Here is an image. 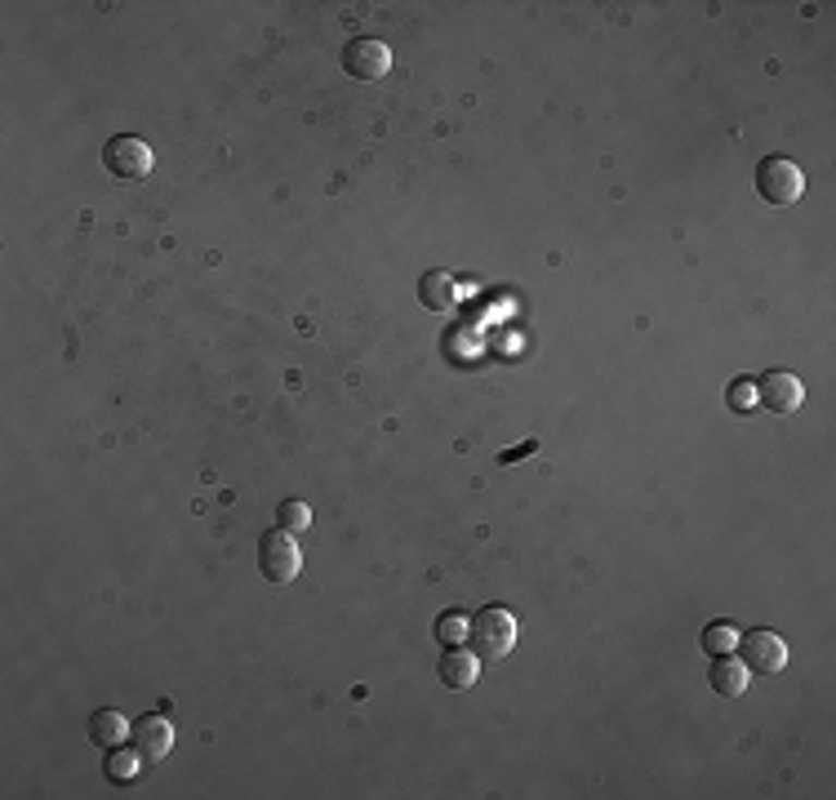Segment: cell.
I'll list each match as a JSON object with an SVG mask.
<instances>
[{"mask_svg": "<svg viewBox=\"0 0 836 800\" xmlns=\"http://www.w3.org/2000/svg\"><path fill=\"white\" fill-rule=\"evenodd\" d=\"M436 641H440V650H455V645H468V632H472V618L468 614H459V609H445V614H436Z\"/></svg>", "mask_w": 836, "mask_h": 800, "instance_id": "cell-14", "label": "cell"}, {"mask_svg": "<svg viewBox=\"0 0 836 800\" xmlns=\"http://www.w3.org/2000/svg\"><path fill=\"white\" fill-rule=\"evenodd\" d=\"M102 165H107L117 179L138 183V179L152 174L156 156H152V147H147L138 134H117V138H107V147H102Z\"/></svg>", "mask_w": 836, "mask_h": 800, "instance_id": "cell-5", "label": "cell"}, {"mask_svg": "<svg viewBox=\"0 0 836 800\" xmlns=\"http://www.w3.org/2000/svg\"><path fill=\"white\" fill-rule=\"evenodd\" d=\"M699 645H703V654H712V658L735 654V650H739V627H735V622H707L703 637H699Z\"/></svg>", "mask_w": 836, "mask_h": 800, "instance_id": "cell-15", "label": "cell"}, {"mask_svg": "<svg viewBox=\"0 0 836 800\" xmlns=\"http://www.w3.org/2000/svg\"><path fill=\"white\" fill-rule=\"evenodd\" d=\"M748 671H761V676H774V671H784L788 667V641L770 632V627H756V632H743L739 637V650Z\"/></svg>", "mask_w": 836, "mask_h": 800, "instance_id": "cell-6", "label": "cell"}, {"mask_svg": "<svg viewBox=\"0 0 836 800\" xmlns=\"http://www.w3.org/2000/svg\"><path fill=\"white\" fill-rule=\"evenodd\" d=\"M538 449V440H525V445H517V449H504V453H498V463H517V459H525V453H534Z\"/></svg>", "mask_w": 836, "mask_h": 800, "instance_id": "cell-18", "label": "cell"}, {"mask_svg": "<svg viewBox=\"0 0 836 800\" xmlns=\"http://www.w3.org/2000/svg\"><path fill=\"white\" fill-rule=\"evenodd\" d=\"M472 650H481L485 658H508L517 650V614L508 605H485L481 614H472V632H468Z\"/></svg>", "mask_w": 836, "mask_h": 800, "instance_id": "cell-1", "label": "cell"}, {"mask_svg": "<svg viewBox=\"0 0 836 800\" xmlns=\"http://www.w3.org/2000/svg\"><path fill=\"white\" fill-rule=\"evenodd\" d=\"M748 680H752V671L743 667V658H739V654H720V658H712L707 684H712V690H716L720 699H743Z\"/></svg>", "mask_w": 836, "mask_h": 800, "instance_id": "cell-11", "label": "cell"}, {"mask_svg": "<svg viewBox=\"0 0 836 800\" xmlns=\"http://www.w3.org/2000/svg\"><path fill=\"white\" fill-rule=\"evenodd\" d=\"M455 299H459L455 271H445V267L423 271V280H419V303H423L427 312H455Z\"/></svg>", "mask_w": 836, "mask_h": 800, "instance_id": "cell-10", "label": "cell"}, {"mask_svg": "<svg viewBox=\"0 0 836 800\" xmlns=\"http://www.w3.org/2000/svg\"><path fill=\"white\" fill-rule=\"evenodd\" d=\"M756 192L765 205H797L801 192H805V174L801 165L784 160V156H765L756 165Z\"/></svg>", "mask_w": 836, "mask_h": 800, "instance_id": "cell-3", "label": "cell"}, {"mask_svg": "<svg viewBox=\"0 0 836 800\" xmlns=\"http://www.w3.org/2000/svg\"><path fill=\"white\" fill-rule=\"evenodd\" d=\"M299 569H303V547L294 543L290 530H267L258 538V574L267 583H294L299 579Z\"/></svg>", "mask_w": 836, "mask_h": 800, "instance_id": "cell-2", "label": "cell"}, {"mask_svg": "<svg viewBox=\"0 0 836 800\" xmlns=\"http://www.w3.org/2000/svg\"><path fill=\"white\" fill-rule=\"evenodd\" d=\"M726 405H730L735 414H752V410H756V383H752V378H735V383L726 387Z\"/></svg>", "mask_w": 836, "mask_h": 800, "instance_id": "cell-16", "label": "cell"}, {"mask_svg": "<svg viewBox=\"0 0 836 800\" xmlns=\"http://www.w3.org/2000/svg\"><path fill=\"white\" fill-rule=\"evenodd\" d=\"M436 676H440V684H445V690H472V684H476V676H481V658H476L472 650L455 645V650H445V654H440V663H436Z\"/></svg>", "mask_w": 836, "mask_h": 800, "instance_id": "cell-9", "label": "cell"}, {"mask_svg": "<svg viewBox=\"0 0 836 800\" xmlns=\"http://www.w3.org/2000/svg\"><path fill=\"white\" fill-rule=\"evenodd\" d=\"M805 400V387L797 374L788 369H770L761 383H756V405H765L770 414H797Z\"/></svg>", "mask_w": 836, "mask_h": 800, "instance_id": "cell-7", "label": "cell"}, {"mask_svg": "<svg viewBox=\"0 0 836 800\" xmlns=\"http://www.w3.org/2000/svg\"><path fill=\"white\" fill-rule=\"evenodd\" d=\"M130 734H134V725H130L121 712H111V707H102V712L89 716V738H94V748H102V752L121 748Z\"/></svg>", "mask_w": 836, "mask_h": 800, "instance_id": "cell-12", "label": "cell"}, {"mask_svg": "<svg viewBox=\"0 0 836 800\" xmlns=\"http://www.w3.org/2000/svg\"><path fill=\"white\" fill-rule=\"evenodd\" d=\"M343 72L361 85H378L387 72H392V49H387L378 36H352L343 45Z\"/></svg>", "mask_w": 836, "mask_h": 800, "instance_id": "cell-4", "label": "cell"}, {"mask_svg": "<svg viewBox=\"0 0 836 800\" xmlns=\"http://www.w3.org/2000/svg\"><path fill=\"white\" fill-rule=\"evenodd\" d=\"M307 525H312V507H307L303 498H286V502H281V530L299 534V530H307Z\"/></svg>", "mask_w": 836, "mask_h": 800, "instance_id": "cell-17", "label": "cell"}, {"mask_svg": "<svg viewBox=\"0 0 836 800\" xmlns=\"http://www.w3.org/2000/svg\"><path fill=\"white\" fill-rule=\"evenodd\" d=\"M134 748L147 756V761H165L174 752V725L165 712H147L134 720Z\"/></svg>", "mask_w": 836, "mask_h": 800, "instance_id": "cell-8", "label": "cell"}, {"mask_svg": "<svg viewBox=\"0 0 836 800\" xmlns=\"http://www.w3.org/2000/svg\"><path fill=\"white\" fill-rule=\"evenodd\" d=\"M143 765H147V756L134 748H111L107 756H102V774H107V783H134L138 774H143Z\"/></svg>", "mask_w": 836, "mask_h": 800, "instance_id": "cell-13", "label": "cell"}]
</instances>
